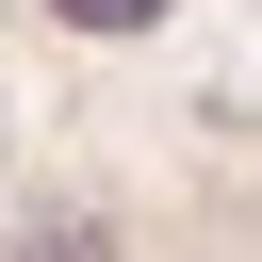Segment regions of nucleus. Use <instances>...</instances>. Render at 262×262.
I'll use <instances>...</instances> for the list:
<instances>
[{
	"label": "nucleus",
	"mask_w": 262,
	"mask_h": 262,
	"mask_svg": "<svg viewBox=\"0 0 262 262\" xmlns=\"http://www.w3.org/2000/svg\"><path fill=\"white\" fill-rule=\"evenodd\" d=\"M49 16H82V33H147L164 0H49Z\"/></svg>",
	"instance_id": "f257e3e1"
}]
</instances>
